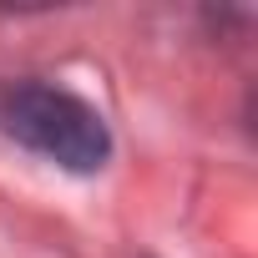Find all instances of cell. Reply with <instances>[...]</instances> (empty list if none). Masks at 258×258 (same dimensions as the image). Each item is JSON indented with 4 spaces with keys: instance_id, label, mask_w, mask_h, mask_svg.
<instances>
[{
    "instance_id": "obj_1",
    "label": "cell",
    "mask_w": 258,
    "mask_h": 258,
    "mask_svg": "<svg viewBox=\"0 0 258 258\" xmlns=\"http://www.w3.org/2000/svg\"><path fill=\"white\" fill-rule=\"evenodd\" d=\"M0 126L46 162L66 172H96L111 157V132L91 101L51 81H6L0 86Z\"/></svg>"
}]
</instances>
